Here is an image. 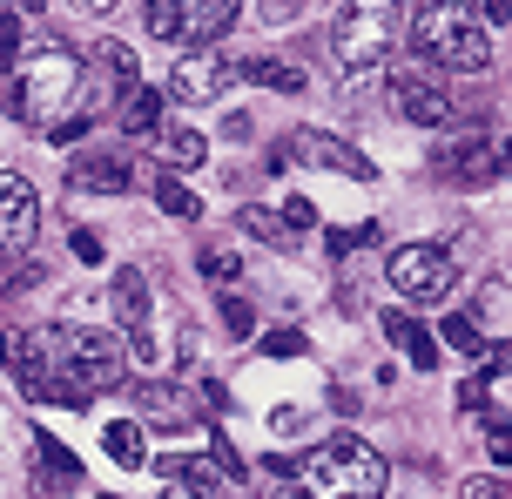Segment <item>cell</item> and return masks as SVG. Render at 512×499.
I'll return each instance as SVG.
<instances>
[{"mask_svg": "<svg viewBox=\"0 0 512 499\" xmlns=\"http://www.w3.org/2000/svg\"><path fill=\"white\" fill-rule=\"evenodd\" d=\"M81 14H115V7H122V0H75Z\"/></svg>", "mask_w": 512, "mask_h": 499, "instance_id": "41", "label": "cell"}, {"mask_svg": "<svg viewBox=\"0 0 512 499\" xmlns=\"http://www.w3.org/2000/svg\"><path fill=\"white\" fill-rule=\"evenodd\" d=\"M405 34V7L398 0H344V14L331 21V54L344 75H371Z\"/></svg>", "mask_w": 512, "mask_h": 499, "instance_id": "3", "label": "cell"}, {"mask_svg": "<svg viewBox=\"0 0 512 499\" xmlns=\"http://www.w3.org/2000/svg\"><path fill=\"white\" fill-rule=\"evenodd\" d=\"M411 48L438 61L445 75H486L492 68V27L472 14V0H418Z\"/></svg>", "mask_w": 512, "mask_h": 499, "instance_id": "2", "label": "cell"}, {"mask_svg": "<svg viewBox=\"0 0 512 499\" xmlns=\"http://www.w3.org/2000/svg\"><path fill=\"white\" fill-rule=\"evenodd\" d=\"M283 156L290 162H304V169H337V176H351V183H378V162L358 156L344 135L331 129H297L290 142H283Z\"/></svg>", "mask_w": 512, "mask_h": 499, "instance_id": "8", "label": "cell"}, {"mask_svg": "<svg viewBox=\"0 0 512 499\" xmlns=\"http://www.w3.org/2000/svg\"><path fill=\"white\" fill-rule=\"evenodd\" d=\"M486 452H492V466H512V419L506 412H486Z\"/></svg>", "mask_w": 512, "mask_h": 499, "instance_id": "26", "label": "cell"}, {"mask_svg": "<svg viewBox=\"0 0 512 499\" xmlns=\"http://www.w3.org/2000/svg\"><path fill=\"white\" fill-rule=\"evenodd\" d=\"M236 75L256 81V88H277V95H304V68H290V61H236Z\"/></svg>", "mask_w": 512, "mask_h": 499, "instance_id": "19", "label": "cell"}, {"mask_svg": "<svg viewBox=\"0 0 512 499\" xmlns=\"http://www.w3.org/2000/svg\"><path fill=\"white\" fill-rule=\"evenodd\" d=\"M324 250H331V257H351V250H358V230H331Z\"/></svg>", "mask_w": 512, "mask_h": 499, "instance_id": "39", "label": "cell"}, {"mask_svg": "<svg viewBox=\"0 0 512 499\" xmlns=\"http://www.w3.org/2000/svg\"><path fill=\"white\" fill-rule=\"evenodd\" d=\"M203 277H209V284H236V277H243L236 250H203Z\"/></svg>", "mask_w": 512, "mask_h": 499, "instance_id": "27", "label": "cell"}, {"mask_svg": "<svg viewBox=\"0 0 512 499\" xmlns=\"http://www.w3.org/2000/svg\"><path fill=\"white\" fill-rule=\"evenodd\" d=\"M162 479H169V486H176V493H216V486H223V466H216V459H162Z\"/></svg>", "mask_w": 512, "mask_h": 499, "instance_id": "20", "label": "cell"}, {"mask_svg": "<svg viewBox=\"0 0 512 499\" xmlns=\"http://www.w3.org/2000/svg\"><path fill=\"white\" fill-rule=\"evenodd\" d=\"M304 7H310V0H256V14H263L270 27H290L297 14H304Z\"/></svg>", "mask_w": 512, "mask_h": 499, "instance_id": "32", "label": "cell"}, {"mask_svg": "<svg viewBox=\"0 0 512 499\" xmlns=\"http://www.w3.org/2000/svg\"><path fill=\"white\" fill-rule=\"evenodd\" d=\"M243 230H250V237H263V243H290V223H283L277 210H263V203H250V210H243Z\"/></svg>", "mask_w": 512, "mask_h": 499, "instance_id": "23", "label": "cell"}, {"mask_svg": "<svg viewBox=\"0 0 512 499\" xmlns=\"http://www.w3.org/2000/svg\"><path fill=\"white\" fill-rule=\"evenodd\" d=\"M391 115H398V122H411V129H445V122L459 115L445 68H438V61H425V54H411L405 68L391 75Z\"/></svg>", "mask_w": 512, "mask_h": 499, "instance_id": "5", "label": "cell"}, {"mask_svg": "<svg viewBox=\"0 0 512 499\" xmlns=\"http://www.w3.org/2000/svg\"><path fill=\"white\" fill-rule=\"evenodd\" d=\"M283 223H290V237L317 230V203H310V196H290V203H283Z\"/></svg>", "mask_w": 512, "mask_h": 499, "instance_id": "31", "label": "cell"}, {"mask_svg": "<svg viewBox=\"0 0 512 499\" xmlns=\"http://www.w3.org/2000/svg\"><path fill=\"white\" fill-rule=\"evenodd\" d=\"M432 169L445 176V183H459V189H479V183H492V176H506V169H499V156H492V142L479 129L452 135V142L432 156Z\"/></svg>", "mask_w": 512, "mask_h": 499, "instance_id": "11", "label": "cell"}, {"mask_svg": "<svg viewBox=\"0 0 512 499\" xmlns=\"http://www.w3.org/2000/svg\"><path fill=\"white\" fill-rule=\"evenodd\" d=\"M216 317H223V331H230V338H250V331H256V311L243 304V297H223V311H216Z\"/></svg>", "mask_w": 512, "mask_h": 499, "instance_id": "28", "label": "cell"}, {"mask_svg": "<svg viewBox=\"0 0 512 499\" xmlns=\"http://www.w3.org/2000/svg\"><path fill=\"white\" fill-rule=\"evenodd\" d=\"M14 61H21V54H14ZM95 95H102V88H95V61H81L68 41H41L14 75H0L7 115L27 122V129H41V135H48L54 122H68V115H88Z\"/></svg>", "mask_w": 512, "mask_h": 499, "instance_id": "1", "label": "cell"}, {"mask_svg": "<svg viewBox=\"0 0 512 499\" xmlns=\"http://www.w3.org/2000/svg\"><path fill=\"white\" fill-rule=\"evenodd\" d=\"M270 425H277V432H304L310 419H304V412H290V405H283V412H277V419H270Z\"/></svg>", "mask_w": 512, "mask_h": 499, "instance_id": "40", "label": "cell"}, {"mask_svg": "<svg viewBox=\"0 0 512 499\" xmlns=\"http://www.w3.org/2000/svg\"><path fill=\"white\" fill-rule=\"evenodd\" d=\"M384 277H391V290L405 304H438V297H452V284H459V263H452V250H438V243H398L391 263H384Z\"/></svg>", "mask_w": 512, "mask_h": 499, "instance_id": "6", "label": "cell"}, {"mask_svg": "<svg viewBox=\"0 0 512 499\" xmlns=\"http://www.w3.org/2000/svg\"><path fill=\"white\" fill-rule=\"evenodd\" d=\"M263 358H304V331H270L263 338Z\"/></svg>", "mask_w": 512, "mask_h": 499, "instance_id": "33", "label": "cell"}, {"mask_svg": "<svg viewBox=\"0 0 512 499\" xmlns=\"http://www.w3.org/2000/svg\"><path fill=\"white\" fill-rule=\"evenodd\" d=\"M14 7H21V14H41V0H14Z\"/></svg>", "mask_w": 512, "mask_h": 499, "instance_id": "42", "label": "cell"}, {"mask_svg": "<svg viewBox=\"0 0 512 499\" xmlns=\"http://www.w3.org/2000/svg\"><path fill=\"white\" fill-rule=\"evenodd\" d=\"M108 311L122 317V331H149V277L142 270H122L115 290H108Z\"/></svg>", "mask_w": 512, "mask_h": 499, "instance_id": "17", "label": "cell"}, {"mask_svg": "<svg viewBox=\"0 0 512 499\" xmlns=\"http://www.w3.org/2000/svg\"><path fill=\"white\" fill-rule=\"evenodd\" d=\"M465 493H486V499H512L506 479H465Z\"/></svg>", "mask_w": 512, "mask_h": 499, "instance_id": "38", "label": "cell"}, {"mask_svg": "<svg viewBox=\"0 0 512 499\" xmlns=\"http://www.w3.org/2000/svg\"><path fill=\"white\" fill-rule=\"evenodd\" d=\"M102 446H108L115 466H128V473H142V459H149V439H142V425H135V419L102 425Z\"/></svg>", "mask_w": 512, "mask_h": 499, "instance_id": "18", "label": "cell"}, {"mask_svg": "<svg viewBox=\"0 0 512 499\" xmlns=\"http://www.w3.org/2000/svg\"><path fill=\"white\" fill-rule=\"evenodd\" d=\"M243 14V0H149V34L155 41H189V48H209L223 27Z\"/></svg>", "mask_w": 512, "mask_h": 499, "instance_id": "7", "label": "cell"}, {"mask_svg": "<svg viewBox=\"0 0 512 499\" xmlns=\"http://www.w3.org/2000/svg\"><path fill=\"white\" fill-rule=\"evenodd\" d=\"M135 412H142L155 432H196V425H209L203 405H196V392L176 385V378H149V385H135Z\"/></svg>", "mask_w": 512, "mask_h": 499, "instance_id": "9", "label": "cell"}, {"mask_svg": "<svg viewBox=\"0 0 512 499\" xmlns=\"http://www.w3.org/2000/svg\"><path fill=\"white\" fill-rule=\"evenodd\" d=\"M155 203H162L169 216H196V210H203V203H196V189L176 183V176H162V183H155Z\"/></svg>", "mask_w": 512, "mask_h": 499, "instance_id": "24", "label": "cell"}, {"mask_svg": "<svg viewBox=\"0 0 512 499\" xmlns=\"http://www.w3.org/2000/svg\"><path fill=\"white\" fill-rule=\"evenodd\" d=\"M310 493H358V499H378L384 493V459L364 446L358 432H337L324 439L317 452H304V466H297Z\"/></svg>", "mask_w": 512, "mask_h": 499, "instance_id": "4", "label": "cell"}, {"mask_svg": "<svg viewBox=\"0 0 512 499\" xmlns=\"http://www.w3.org/2000/svg\"><path fill=\"white\" fill-rule=\"evenodd\" d=\"M155 162H162V169H203L209 162V135L162 115V122H155Z\"/></svg>", "mask_w": 512, "mask_h": 499, "instance_id": "14", "label": "cell"}, {"mask_svg": "<svg viewBox=\"0 0 512 499\" xmlns=\"http://www.w3.org/2000/svg\"><path fill=\"white\" fill-rule=\"evenodd\" d=\"M506 304H512V297H506V284H486V297H479V317H486L492 331H506V324H512V317H506Z\"/></svg>", "mask_w": 512, "mask_h": 499, "instance_id": "30", "label": "cell"}, {"mask_svg": "<svg viewBox=\"0 0 512 499\" xmlns=\"http://www.w3.org/2000/svg\"><path fill=\"white\" fill-rule=\"evenodd\" d=\"M115 122H122V135H155V122H162V115H169V95H162V88H149V81L135 75L128 81V88H115Z\"/></svg>", "mask_w": 512, "mask_h": 499, "instance_id": "15", "label": "cell"}, {"mask_svg": "<svg viewBox=\"0 0 512 499\" xmlns=\"http://www.w3.org/2000/svg\"><path fill=\"white\" fill-rule=\"evenodd\" d=\"M236 81V61H223L216 48H196L176 61V75H169V95L176 102H223V88Z\"/></svg>", "mask_w": 512, "mask_h": 499, "instance_id": "12", "label": "cell"}, {"mask_svg": "<svg viewBox=\"0 0 512 499\" xmlns=\"http://www.w3.org/2000/svg\"><path fill=\"white\" fill-rule=\"evenodd\" d=\"M14 54H21V21L0 14V61H14Z\"/></svg>", "mask_w": 512, "mask_h": 499, "instance_id": "36", "label": "cell"}, {"mask_svg": "<svg viewBox=\"0 0 512 499\" xmlns=\"http://www.w3.org/2000/svg\"><path fill=\"white\" fill-rule=\"evenodd\" d=\"M209 459L223 466V479H243V459H236V446L223 439V425H209Z\"/></svg>", "mask_w": 512, "mask_h": 499, "instance_id": "29", "label": "cell"}, {"mask_svg": "<svg viewBox=\"0 0 512 499\" xmlns=\"http://www.w3.org/2000/svg\"><path fill=\"white\" fill-rule=\"evenodd\" d=\"M68 243H75V257H81V263H102V237H95V230H75Z\"/></svg>", "mask_w": 512, "mask_h": 499, "instance_id": "37", "label": "cell"}, {"mask_svg": "<svg viewBox=\"0 0 512 499\" xmlns=\"http://www.w3.org/2000/svg\"><path fill=\"white\" fill-rule=\"evenodd\" d=\"M438 331H445V344H459L465 358H486V331H479V317H445Z\"/></svg>", "mask_w": 512, "mask_h": 499, "instance_id": "22", "label": "cell"}, {"mask_svg": "<svg viewBox=\"0 0 512 499\" xmlns=\"http://www.w3.org/2000/svg\"><path fill=\"white\" fill-rule=\"evenodd\" d=\"M459 412H486V371H479V378H465V385H459Z\"/></svg>", "mask_w": 512, "mask_h": 499, "instance_id": "34", "label": "cell"}, {"mask_svg": "<svg viewBox=\"0 0 512 499\" xmlns=\"http://www.w3.org/2000/svg\"><path fill=\"white\" fill-rule=\"evenodd\" d=\"M384 338H391V344H398V351L411 358V371H432V365H438V338L425 331V324H418V317L384 311Z\"/></svg>", "mask_w": 512, "mask_h": 499, "instance_id": "16", "label": "cell"}, {"mask_svg": "<svg viewBox=\"0 0 512 499\" xmlns=\"http://www.w3.org/2000/svg\"><path fill=\"white\" fill-rule=\"evenodd\" d=\"M95 68H102L115 88H128V81L142 75V61H135V48H128V41H95Z\"/></svg>", "mask_w": 512, "mask_h": 499, "instance_id": "21", "label": "cell"}, {"mask_svg": "<svg viewBox=\"0 0 512 499\" xmlns=\"http://www.w3.org/2000/svg\"><path fill=\"white\" fill-rule=\"evenodd\" d=\"M34 237H41V196L34 183L0 169V257H21Z\"/></svg>", "mask_w": 512, "mask_h": 499, "instance_id": "10", "label": "cell"}, {"mask_svg": "<svg viewBox=\"0 0 512 499\" xmlns=\"http://www.w3.org/2000/svg\"><path fill=\"white\" fill-rule=\"evenodd\" d=\"M34 452H41V459H48V466H54L61 479H81V459H75L68 446H61L54 432H34Z\"/></svg>", "mask_w": 512, "mask_h": 499, "instance_id": "25", "label": "cell"}, {"mask_svg": "<svg viewBox=\"0 0 512 499\" xmlns=\"http://www.w3.org/2000/svg\"><path fill=\"white\" fill-rule=\"evenodd\" d=\"M68 183L81 196H122V189H135V162L128 156H75L68 162Z\"/></svg>", "mask_w": 512, "mask_h": 499, "instance_id": "13", "label": "cell"}, {"mask_svg": "<svg viewBox=\"0 0 512 499\" xmlns=\"http://www.w3.org/2000/svg\"><path fill=\"white\" fill-rule=\"evenodd\" d=\"M472 14H479L486 27H506L512 21V0H472Z\"/></svg>", "mask_w": 512, "mask_h": 499, "instance_id": "35", "label": "cell"}]
</instances>
